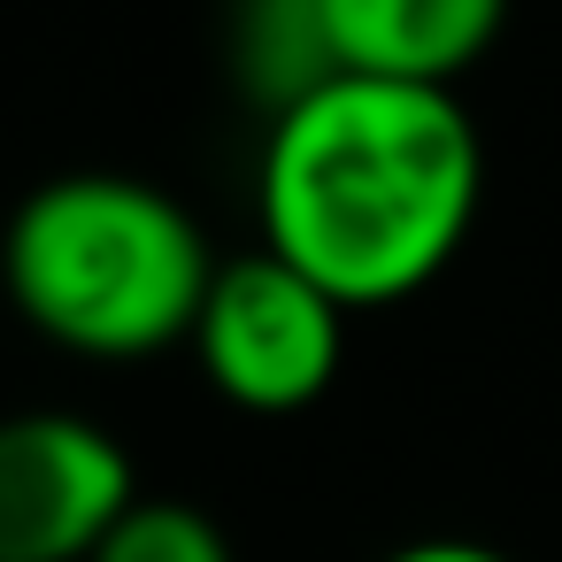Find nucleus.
<instances>
[{"label": "nucleus", "mask_w": 562, "mask_h": 562, "mask_svg": "<svg viewBox=\"0 0 562 562\" xmlns=\"http://www.w3.org/2000/svg\"><path fill=\"white\" fill-rule=\"evenodd\" d=\"M477 209L485 139L447 86L331 78L278 109L255 155V247L316 278L355 316L447 278Z\"/></svg>", "instance_id": "1"}, {"label": "nucleus", "mask_w": 562, "mask_h": 562, "mask_svg": "<svg viewBox=\"0 0 562 562\" xmlns=\"http://www.w3.org/2000/svg\"><path fill=\"white\" fill-rule=\"evenodd\" d=\"M216 247L201 216L132 170H63L0 232L9 308L78 362H147L193 339Z\"/></svg>", "instance_id": "2"}, {"label": "nucleus", "mask_w": 562, "mask_h": 562, "mask_svg": "<svg viewBox=\"0 0 562 562\" xmlns=\"http://www.w3.org/2000/svg\"><path fill=\"white\" fill-rule=\"evenodd\" d=\"M347 324L355 308H339L316 278H301L270 247H247V255H216L186 355L224 408L301 416L331 393L347 362Z\"/></svg>", "instance_id": "3"}, {"label": "nucleus", "mask_w": 562, "mask_h": 562, "mask_svg": "<svg viewBox=\"0 0 562 562\" xmlns=\"http://www.w3.org/2000/svg\"><path fill=\"white\" fill-rule=\"evenodd\" d=\"M139 501L124 439L86 408L0 416V562H93Z\"/></svg>", "instance_id": "4"}, {"label": "nucleus", "mask_w": 562, "mask_h": 562, "mask_svg": "<svg viewBox=\"0 0 562 562\" xmlns=\"http://www.w3.org/2000/svg\"><path fill=\"white\" fill-rule=\"evenodd\" d=\"M347 78L462 86L508 32L516 0H316Z\"/></svg>", "instance_id": "5"}, {"label": "nucleus", "mask_w": 562, "mask_h": 562, "mask_svg": "<svg viewBox=\"0 0 562 562\" xmlns=\"http://www.w3.org/2000/svg\"><path fill=\"white\" fill-rule=\"evenodd\" d=\"M224 63H232V86L262 116L308 101L331 78H347L339 55H331V32H324L316 0H232V16H224Z\"/></svg>", "instance_id": "6"}, {"label": "nucleus", "mask_w": 562, "mask_h": 562, "mask_svg": "<svg viewBox=\"0 0 562 562\" xmlns=\"http://www.w3.org/2000/svg\"><path fill=\"white\" fill-rule=\"evenodd\" d=\"M93 562H239L224 524L201 508V501H178V493H139L109 539L93 547Z\"/></svg>", "instance_id": "7"}, {"label": "nucleus", "mask_w": 562, "mask_h": 562, "mask_svg": "<svg viewBox=\"0 0 562 562\" xmlns=\"http://www.w3.org/2000/svg\"><path fill=\"white\" fill-rule=\"evenodd\" d=\"M378 562H516V554H501L485 539H408V547H393Z\"/></svg>", "instance_id": "8"}]
</instances>
